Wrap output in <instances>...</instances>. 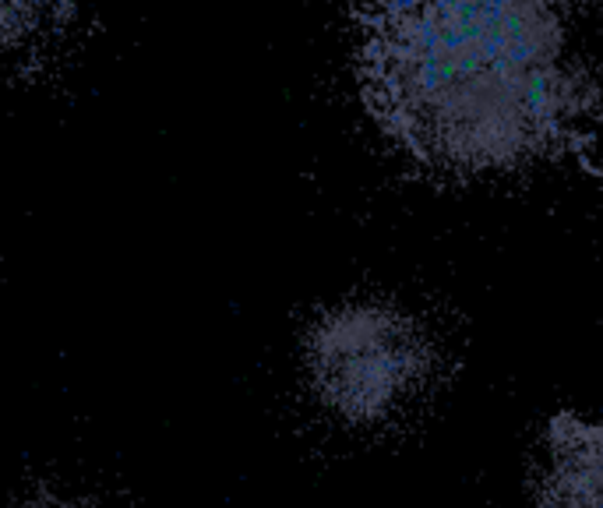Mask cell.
Instances as JSON below:
<instances>
[{
	"label": "cell",
	"instance_id": "cell-2",
	"mask_svg": "<svg viewBox=\"0 0 603 508\" xmlns=\"http://www.w3.org/2000/svg\"><path fill=\"white\" fill-rule=\"evenodd\" d=\"M300 364L321 410L339 424L381 427L431 396L441 353L417 311L385 297H357L314 318Z\"/></svg>",
	"mask_w": 603,
	"mask_h": 508
},
{
	"label": "cell",
	"instance_id": "cell-1",
	"mask_svg": "<svg viewBox=\"0 0 603 508\" xmlns=\"http://www.w3.org/2000/svg\"><path fill=\"white\" fill-rule=\"evenodd\" d=\"M357 68L395 149L455 180L558 163L603 110L561 11L544 4H378Z\"/></svg>",
	"mask_w": 603,
	"mask_h": 508
},
{
	"label": "cell",
	"instance_id": "cell-3",
	"mask_svg": "<svg viewBox=\"0 0 603 508\" xmlns=\"http://www.w3.org/2000/svg\"><path fill=\"white\" fill-rule=\"evenodd\" d=\"M526 508H603V417L558 413L533 452Z\"/></svg>",
	"mask_w": 603,
	"mask_h": 508
},
{
	"label": "cell",
	"instance_id": "cell-4",
	"mask_svg": "<svg viewBox=\"0 0 603 508\" xmlns=\"http://www.w3.org/2000/svg\"><path fill=\"white\" fill-rule=\"evenodd\" d=\"M11 508H85L82 501L67 498V494H57V491H32L25 498H18Z\"/></svg>",
	"mask_w": 603,
	"mask_h": 508
}]
</instances>
